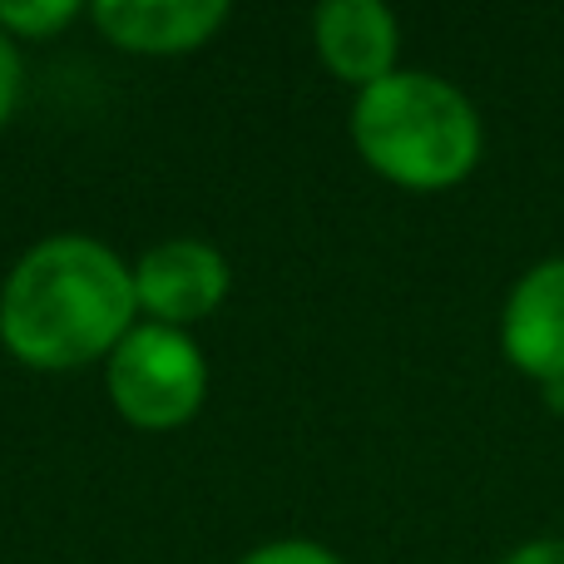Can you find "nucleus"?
Wrapping results in <instances>:
<instances>
[{
    "label": "nucleus",
    "mask_w": 564,
    "mask_h": 564,
    "mask_svg": "<svg viewBox=\"0 0 564 564\" xmlns=\"http://www.w3.org/2000/svg\"><path fill=\"white\" fill-rule=\"evenodd\" d=\"M134 268L109 243L55 234L35 243L0 288V341L20 367L75 371L134 332Z\"/></svg>",
    "instance_id": "obj_1"
},
{
    "label": "nucleus",
    "mask_w": 564,
    "mask_h": 564,
    "mask_svg": "<svg viewBox=\"0 0 564 564\" xmlns=\"http://www.w3.org/2000/svg\"><path fill=\"white\" fill-rule=\"evenodd\" d=\"M351 144L377 178L411 194L466 184L486 159V119L456 79L391 69L351 99Z\"/></svg>",
    "instance_id": "obj_2"
},
{
    "label": "nucleus",
    "mask_w": 564,
    "mask_h": 564,
    "mask_svg": "<svg viewBox=\"0 0 564 564\" xmlns=\"http://www.w3.org/2000/svg\"><path fill=\"white\" fill-rule=\"evenodd\" d=\"M115 411L139 431H174L198 416L208 397V361L184 327L139 322L105 361Z\"/></svg>",
    "instance_id": "obj_3"
},
{
    "label": "nucleus",
    "mask_w": 564,
    "mask_h": 564,
    "mask_svg": "<svg viewBox=\"0 0 564 564\" xmlns=\"http://www.w3.org/2000/svg\"><path fill=\"white\" fill-rule=\"evenodd\" d=\"M500 357L535 387L564 377V253L530 263L510 282L496 322Z\"/></svg>",
    "instance_id": "obj_4"
},
{
    "label": "nucleus",
    "mask_w": 564,
    "mask_h": 564,
    "mask_svg": "<svg viewBox=\"0 0 564 564\" xmlns=\"http://www.w3.org/2000/svg\"><path fill=\"white\" fill-rule=\"evenodd\" d=\"M228 288H234L228 258L198 238H169L149 248L134 268V302L159 327H188V322L214 317Z\"/></svg>",
    "instance_id": "obj_5"
},
{
    "label": "nucleus",
    "mask_w": 564,
    "mask_h": 564,
    "mask_svg": "<svg viewBox=\"0 0 564 564\" xmlns=\"http://www.w3.org/2000/svg\"><path fill=\"white\" fill-rule=\"evenodd\" d=\"M312 45L341 85L367 89L401 69V20L381 0H327L312 10Z\"/></svg>",
    "instance_id": "obj_6"
},
{
    "label": "nucleus",
    "mask_w": 564,
    "mask_h": 564,
    "mask_svg": "<svg viewBox=\"0 0 564 564\" xmlns=\"http://www.w3.org/2000/svg\"><path fill=\"white\" fill-rule=\"evenodd\" d=\"M224 0H95L89 20L129 55H188L224 30Z\"/></svg>",
    "instance_id": "obj_7"
},
{
    "label": "nucleus",
    "mask_w": 564,
    "mask_h": 564,
    "mask_svg": "<svg viewBox=\"0 0 564 564\" xmlns=\"http://www.w3.org/2000/svg\"><path fill=\"white\" fill-rule=\"evenodd\" d=\"M75 20V0H0V30L10 40H55Z\"/></svg>",
    "instance_id": "obj_8"
},
{
    "label": "nucleus",
    "mask_w": 564,
    "mask_h": 564,
    "mask_svg": "<svg viewBox=\"0 0 564 564\" xmlns=\"http://www.w3.org/2000/svg\"><path fill=\"white\" fill-rule=\"evenodd\" d=\"M238 564H341V555L317 540H273V545L248 550Z\"/></svg>",
    "instance_id": "obj_9"
},
{
    "label": "nucleus",
    "mask_w": 564,
    "mask_h": 564,
    "mask_svg": "<svg viewBox=\"0 0 564 564\" xmlns=\"http://www.w3.org/2000/svg\"><path fill=\"white\" fill-rule=\"evenodd\" d=\"M20 79H25L20 50H15V40L0 30V129L10 124V115H15V105H20Z\"/></svg>",
    "instance_id": "obj_10"
},
{
    "label": "nucleus",
    "mask_w": 564,
    "mask_h": 564,
    "mask_svg": "<svg viewBox=\"0 0 564 564\" xmlns=\"http://www.w3.org/2000/svg\"><path fill=\"white\" fill-rule=\"evenodd\" d=\"M500 564H564V540L560 535H535V540H520L516 550H506Z\"/></svg>",
    "instance_id": "obj_11"
},
{
    "label": "nucleus",
    "mask_w": 564,
    "mask_h": 564,
    "mask_svg": "<svg viewBox=\"0 0 564 564\" xmlns=\"http://www.w3.org/2000/svg\"><path fill=\"white\" fill-rule=\"evenodd\" d=\"M540 391H545L550 411H564V377H560V381H550V387H540Z\"/></svg>",
    "instance_id": "obj_12"
}]
</instances>
